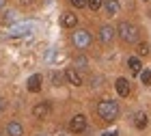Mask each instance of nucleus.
<instances>
[{
    "label": "nucleus",
    "instance_id": "obj_1",
    "mask_svg": "<svg viewBox=\"0 0 151 136\" xmlns=\"http://www.w3.org/2000/svg\"><path fill=\"white\" fill-rule=\"evenodd\" d=\"M97 117L104 121V123H112V121L119 119V104L112 99H104L97 104Z\"/></svg>",
    "mask_w": 151,
    "mask_h": 136
},
{
    "label": "nucleus",
    "instance_id": "obj_2",
    "mask_svg": "<svg viewBox=\"0 0 151 136\" xmlns=\"http://www.w3.org/2000/svg\"><path fill=\"white\" fill-rule=\"evenodd\" d=\"M116 32H119L121 41H125V43H136L138 41V28H136L134 24H129V22H121Z\"/></svg>",
    "mask_w": 151,
    "mask_h": 136
},
{
    "label": "nucleus",
    "instance_id": "obj_3",
    "mask_svg": "<svg viewBox=\"0 0 151 136\" xmlns=\"http://www.w3.org/2000/svg\"><path fill=\"white\" fill-rule=\"evenodd\" d=\"M91 41H93V37H91V32L88 30H76L73 32V45L78 47V50H84V47H88L91 45Z\"/></svg>",
    "mask_w": 151,
    "mask_h": 136
},
{
    "label": "nucleus",
    "instance_id": "obj_4",
    "mask_svg": "<svg viewBox=\"0 0 151 136\" xmlns=\"http://www.w3.org/2000/svg\"><path fill=\"white\" fill-rule=\"evenodd\" d=\"M84 130H86V117L84 114H76L69 121V132L71 134H82Z\"/></svg>",
    "mask_w": 151,
    "mask_h": 136
},
{
    "label": "nucleus",
    "instance_id": "obj_5",
    "mask_svg": "<svg viewBox=\"0 0 151 136\" xmlns=\"http://www.w3.org/2000/svg\"><path fill=\"white\" fill-rule=\"evenodd\" d=\"M65 80H67L69 84H73V86H82V84H84V78H82V73L76 69V67L65 69Z\"/></svg>",
    "mask_w": 151,
    "mask_h": 136
},
{
    "label": "nucleus",
    "instance_id": "obj_6",
    "mask_svg": "<svg viewBox=\"0 0 151 136\" xmlns=\"http://www.w3.org/2000/svg\"><path fill=\"white\" fill-rule=\"evenodd\" d=\"M114 35H116V28H112V26H108V24L99 28V41L101 43H110L114 39Z\"/></svg>",
    "mask_w": 151,
    "mask_h": 136
},
{
    "label": "nucleus",
    "instance_id": "obj_7",
    "mask_svg": "<svg viewBox=\"0 0 151 136\" xmlns=\"http://www.w3.org/2000/svg\"><path fill=\"white\" fill-rule=\"evenodd\" d=\"M47 114H50V101H41L32 108V117L35 119H45Z\"/></svg>",
    "mask_w": 151,
    "mask_h": 136
},
{
    "label": "nucleus",
    "instance_id": "obj_8",
    "mask_svg": "<svg viewBox=\"0 0 151 136\" xmlns=\"http://www.w3.org/2000/svg\"><path fill=\"white\" fill-rule=\"evenodd\" d=\"M114 91L119 93L121 97H127L132 89H129V82H127L125 78H116V82H114Z\"/></svg>",
    "mask_w": 151,
    "mask_h": 136
},
{
    "label": "nucleus",
    "instance_id": "obj_9",
    "mask_svg": "<svg viewBox=\"0 0 151 136\" xmlns=\"http://www.w3.org/2000/svg\"><path fill=\"white\" fill-rule=\"evenodd\" d=\"M30 30H32L30 24H17V26H13V28H11L9 37H24V35H28Z\"/></svg>",
    "mask_w": 151,
    "mask_h": 136
},
{
    "label": "nucleus",
    "instance_id": "obj_10",
    "mask_svg": "<svg viewBox=\"0 0 151 136\" xmlns=\"http://www.w3.org/2000/svg\"><path fill=\"white\" fill-rule=\"evenodd\" d=\"M60 24H63L65 28H73V26L78 24V15H73L71 11H65L63 15H60Z\"/></svg>",
    "mask_w": 151,
    "mask_h": 136
},
{
    "label": "nucleus",
    "instance_id": "obj_11",
    "mask_svg": "<svg viewBox=\"0 0 151 136\" xmlns=\"http://www.w3.org/2000/svg\"><path fill=\"white\" fill-rule=\"evenodd\" d=\"M127 69L132 71L134 76H136V73H140V71H142V63H140V58H138V56H129V58H127Z\"/></svg>",
    "mask_w": 151,
    "mask_h": 136
},
{
    "label": "nucleus",
    "instance_id": "obj_12",
    "mask_svg": "<svg viewBox=\"0 0 151 136\" xmlns=\"http://www.w3.org/2000/svg\"><path fill=\"white\" fill-rule=\"evenodd\" d=\"M6 136H24V127H22V123H17V121H11V123L6 125Z\"/></svg>",
    "mask_w": 151,
    "mask_h": 136
},
{
    "label": "nucleus",
    "instance_id": "obj_13",
    "mask_svg": "<svg viewBox=\"0 0 151 136\" xmlns=\"http://www.w3.org/2000/svg\"><path fill=\"white\" fill-rule=\"evenodd\" d=\"M28 91L30 93H39L41 91V76L39 73H32V76L28 78Z\"/></svg>",
    "mask_w": 151,
    "mask_h": 136
},
{
    "label": "nucleus",
    "instance_id": "obj_14",
    "mask_svg": "<svg viewBox=\"0 0 151 136\" xmlns=\"http://www.w3.org/2000/svg\"><path fill=\"white\" fill-rule=\"evenodd\" d=\"M104 9L110 17L116 15V13H119V0H104Z\"/></svg>",
    "mask_w": 151,
    "mask_h": 136
},
{
    "label": "nucleus",
    "instance_id": "obj_15",
    "mask_svg": "<svg viewBox=\"0 0 151 136\" xmlns=\"http://www.w3.org/2000/svg\"><path fill=\"white\" fill-rule=\"evenodd\" d=\"M134 125L138 127V130H145L147 127V114L145 112H136L134 114Z\"/></svg>",
    "mask_w": 151,
    "mask_h": 136
},
{
    "label": "nucleus",
    "instance_id": "obj_16",
    "mask_svg": "<svg viewBox=\"0 0 151 136\" xmlns=\"http://www.w3.org/2000/svg\"><path fill=\"white\" fill-rule=\"evenodd\" d=\"M136 52H138V56H147V54H149V43L140 41L138 45H136Z\"/></svg>",
    "mask_w": 151,
    "mask_h": 136
},
{
    "label": "nucleus",
    "instance_id": "obj_17",
    "mask_svg": "<svg viewBox=\"0 0 151 136\" xmlns=\"http://www.w3.org/2000/svg\"><path fill=\"white\" fill-rule=\"evenodd\" d=\"M86 4H88L91 11H99L101 6H104V0H86Z\"/></svg>",
    "mask_w": 151,
    "mask_h": 136
},
{
    "label": "nucleus",
    "instance_id": "obj_18",
    "mask_svg": "<svg viewBox=\"0 0 151 136\" xmlns=\"http://www.w3.org/2000/svg\"><path fill=\"white\" fill-rule=\"evenodd\" d=\"M140 80H142V84H151V71L149 69H142L140 71Z\"/></svg>",
    "mask_w": 151,
    "mask_h": 136
},
{
    "label": "nucleus",
    "instance_id": "obj_19",
    "mask_svg": "<svg viewBox=\"0 0 151 136\" xmlns=\"http://www.w3.org/2000/svg\"><path fill=\"white\" fill-rule=\"evenodd\" d=\"M69 2L76 6V9H82V6H84L86 4V0H69Z\"/></svg>",
    "mask_w": 151,
    "mask_h": 136
},
{
    "label": "nucleus",
    "instance_id": "obj_20",
    "mask_svg": "<svg viewBox=\"0 0 151 136\" xmlns=\"http://www.w3.org/2000/svg\"><path fill=\"white\" fill-rule=\"evenodd\" d=\"M52 80H54L56 86H60V76H58V73H52Z\"/></svg>",
    "mask_w": 151,
    "mask_h": 136
},
{
    "label": "nucleus",
    "instance_id": "obj_21",
    "mask_svg": "<svg viewBox=\"0 0 151 136\" xmlns=\"http://www.w3.org/2000/svg\"><path fill=\"white\" fill-rule=\"evenodd\" d=\"M101 136H119V134H116V132H104Z\"/></svg>",
    "mask_w": 151,
    "mask_h": 136
},
{
    "label": "nucleus",
    "instance_id": "obj_22",
    "mask_svg": "<svg viewBox=\"0 0 151 136\" xmlns=\"http://www.w3.org/2000/svg\"><path fill=\"white\" fill-rule=\"evenodd\" d=\"M2 6H4V0H0V9H2Z\"/></svg>",
    "mask_w": 151,
    "mask_h": 136
},
{
    "label": "nucleus",
    "instance_id": "obj_23",
    "mask_svg": "<svg viewBox=\"0 0 151 136\" xmlns=\"http://www.w3.org/2000/svg\"><path fill=\"white\" fill-rule=\"evenodd\" d=\"M39 136H45V134H39Z\"/></svg>",
    "mask_w": 151,
    "mask_h": 136
}]
</instances>
